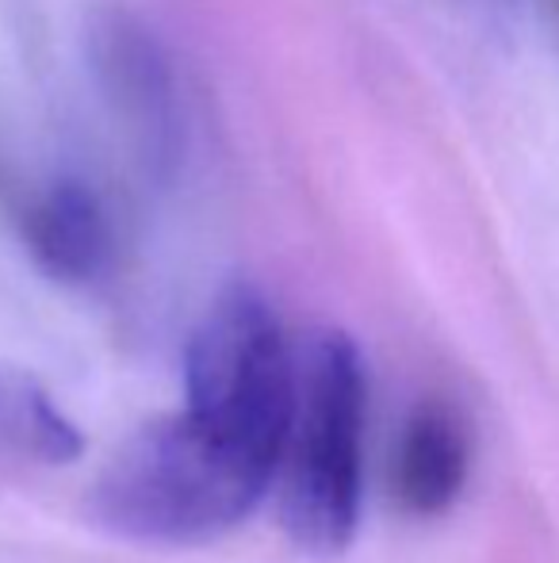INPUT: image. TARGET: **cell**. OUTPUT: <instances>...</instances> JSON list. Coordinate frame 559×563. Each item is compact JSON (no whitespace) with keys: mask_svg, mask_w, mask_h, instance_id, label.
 I'll use <instances>...</instances> for the list:
<instances>
[{"mask_svg":"<svg viewBox=\"0 0 559 563\" xmlns=\"http://www.w3.org/2000/svg\"><path fill=\"white\" fill-rule=\"evenodd\" d=\"M185 410L280 464L295 410V356L261 291L234 284L208 307L185 353Z\"/></svg>","mask_w":559,"mask_h":563,"instance_id":"3","label":"cell"},{"mask_svg":"<svg viewBox=\"0 0 559 563\" xmlns=\"http://www.w3.org/2000/svg\"><path fill=\"white\" fill-rule=\"evenodd\" d=\"M89 46L108 100L138 134L142 150L172 157L180 139V97L154 31L127 12H100L89 27Z\"/></svg>","mask_w":559,"mask_h":563,"instance_id":"4","label":"cell"},{"mask_svg":"<svg viewBox=\"0 0 559 563\" xmlns=\"http://www.w3.org/2000/svg\"><path fill=\"white\" fill-rule=\"evenodd\" d=\"M368 376L342 330H318L295 361V410L280 456V518L306 552H342L357 533Z\"/></svg>","mask_w":559,"mask_h":563,"instance_id":"2","label":"cell"},{"mask_svg":"<svg viewBox=\"0 0 559 563\" xmlns=\"http://www.w3.org/2000/svg\"><path fill=\"white\" fill-rule=\"evenodd\" d=\"M23 441L35 456L51 460V464H69L81 456V433L66 422V415L38 387L23 395Z\"/></svg>","mask_w":559,"mask_h":563,"instance_id":"7","label":"cell"},{"mask_svg":"<svg viewBox=\"0 0 559 563\" xmlns=\"http://www.w3.org/2000/svg\"><path fill=\"white\" fill-rule=\"evenodd\" d=\"M280 464L215 433L188 410L138 426L100 467L89 510L131 541L200 544L231 533Z\"/></svg>","mask_w":559,"mask_h":563,"instance_id":"1","label":"cell"},{"mask_svg":"<svg viewBox=\"0 0 559 563\" xmlns=\"http://www.w3.org/2000/svg\"><path fill=\"white\" fill-rule=\"evenodd\" d=\"M471 441L460 410L445 399H425L411 410L395 449L391 487L411 518L452 510L468 483Z\"/></svg>","mask_w":559,"mask_h":563,"instance_id":"5","label":"cell"},{"mask_svg":"<svg viewBox=\"0 0 559 563\" xmlns=\"http://www.w3.org/2000/svg\"><path fill=\"white\" fill-rule=\"evenodd\" d=\"M23 242L35 265L62 284H92L112 261V223L81 180H54L23 211Z\"/></svg>","mask_w":559,"mask_h":563,"instance_id":"6","label":"cell"}]
</instances>
